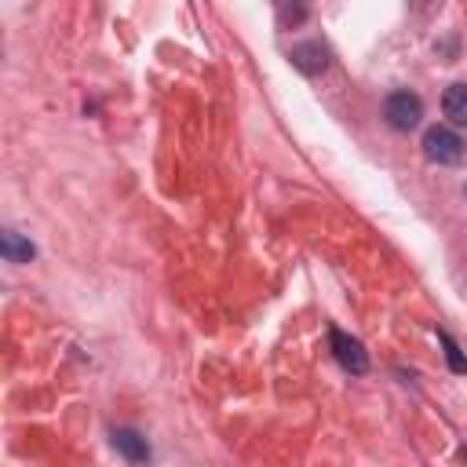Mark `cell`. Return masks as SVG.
I'll return each mask as SVG.
<instances>
[{"label": "cell", "instance_id": "8", "mask_svg": "<svg viewBox=\"0 0 467 467\" xmlns=\"http://www.w3.org/2000/svg\"><path fill=\"white\" fill-rule=\"evenodd\" d=\"M438 340H442V347H446V358H449V369H453V373H467V358L460 355V347H456V343H453V340H449L446 332H438Z\"/></svg>", "mask_w": 467, "mask_h": 467}, {"label": "cell", "instance_id": "1", "mask_svg": "<svg viewBox=\"0 0 467 467\" xmlns=\"http://www.w3.org/2000/svg\"><path fill=\"white\" fill-rule=\"evenodd\" d=\"M420 117H423V102L409 88H398V92H391L383 99V121L395 132H413L420 125Z\"/></svg>", "mask_w": 467, "mask_h": 467}, {"label": "cell", "instance_id": "6", "mask_svg": "<svg viewBox=\"0 0 467 467\" xmlns=\"http://www.w3.org/2000/svg\"><path fill=\"white\" fill-rule=\"evenodd\" d=\"M0 252H4L8 263H29L37 256V249L22 238L19 230H4V234H0Z\"/></svg>", "mask_w": 467, "mask_h": 467}, {"label": "cell", "instance_id": "7", "mask_svg": "<svg viewBox=\"0 0 467 467\" xmlns=\"http://www.w3.org/2000/svg\"><path fill=\"white\" fill-rule=\"evenodd\" d=\"M292 62L303 70V73H318V70H325V48L322 45H296L292 48Z\"/></svg>", "mask_w": 467, "mask_h": 467}, {"label": "cell", "instance_id": "5", "mask_svg": "<svg viewBox=\"0 0 467 467\" xmlns=\"http://www.w3.org/2000/svg\"><path fill=\"white\" fill-rule=\"evenodd\" d=\"M442 110H446V117H449L453 125L467 128V81H456V85L446 88V95H442Z\"/></svg>", "mask_w": 467, "mask_h": 467}, {"label": "cell", "instance_id": "4", "mask_svg": "<svg viewBox=\"0 0 467 467\" xmlns=\"http://www.w3.org/2000/svg\"><path fill=\"white\" fill-rule=\"evenodd\" d=\"M113 446H117V453H121L125 460H132V463L150 460V442L139 431H132V427H117V431H113Z\"/></svg>", "mask_w": 467, "mask_h": 467}, {"label": "cell", "instance_id": "2", "mask_svg": "<svg viewBox=\"0 0 467 467\" xmlns=\"http://www.w3.org/2000/svg\"><path fill=\"white\" fill-rule=\"evenodd\" d=\"M423 153H427V161H435V165H460L463 161V139L453 128L435 125L423 135Z\"/></svg>", "mask_w": 467, "mask_h": 467}, {"label": "cell", "instance_id": "3", "mask_svg": "<svg viewBox=\"0 0 467 467\" xmlns=\"http://www.w3.org/2000/svg\"><path fill=\"white\" fill-rule=\"evenodd\" d=\"M332 355H336V362H340L347 373H355V376L369 373V355H365V347H362L355 336L340 332V329H332Z\"/></svg>", "mask_w": 467, "mask_h": 467}]
</instances>
